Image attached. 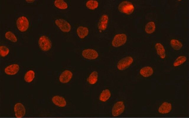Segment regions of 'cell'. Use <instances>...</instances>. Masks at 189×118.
I'll list each match as a JSON object with an SVG mask.
<instances>
[{
    "label": "cell",
    "instance_id": "obj_14",
    "mask_svg": "<svg viewBox=\"0 0 189 118\" xmlns=\"http://www.w3.org/2000/svg\"><path fill=\"white\" fill-rule=\"evenodd\" d=\"M172 108L171 104L167 102H163L158 108L159 112L162 114H166L169 113Z\"/></svg>",
    "mask_w": 189,
    "mask_h": 118
},
{
    "label": "cell",
    "instance_id": "obj_12",
    "mask_svg": "<svg viewBox=\"0 0 189 118\" xmlns=\"http://www.w3.org/2000/svg\"><path fill=\"white\" fill-rule=\"evenodd\" d=\"M51 100L55 105L59 107H64L67 104L65 99L63 97L60 96H54L52 98Z\"/></svg>",
    "mask_w": 189,
    "mask_h": 118
},
{
    "label": "cell",
    "instance_id": "obj_28",
    "mask_svg": "<svg viewBox=\"0 0 189 118\" xmlns=\"http://www.w3.org/2000/svg\"><path fill=\"white\" fill-rule=\"evenodd\" d=\"M35 1V0H26V1L29 3L33 2Z\"/></svg>",
    "mask_w": 189,
    "mask_h": 118
},
{
    "label": "cell",
    "instance_id": "obj_21",
    "mask_svg": "<svg viewBox=\"0 0 189 118\" xmlns=\"http://www.w3.org/2000/svg\"><path fill=\"white\" fill-rule=\"evenodd\" d=\"M171 46L175 50H180L183 47V44L177 39H172L170 41Z\"/></svg>",
    "mask_w": 189,
    "mask_h": 118
},
{
    "label": "cell",
    "instance_id": "obj_5",
    "mask_svg": "<svg viewBox=\"0 0 189 118\" xmlns=\"http://www.w3.org/2000/svg\"><path fill=\"white\" fill-rule=\"evenodd\" d=\"M127 40V36L125 34H118L115 35L113 37L112 45L114 47H119L124 45Z\"/></svg>",
    "mask_w": 189,
    "mask_h": 118
},
{
    "label": "cell",
    "instance_id": "obj_4",
    "mask_svg": "<svg viewBox=\"0 0 189 118\" xmlns=\"http://www.w3.org/2000/svg\"><path fill=\"white\" fill-rule=\"evenodd\" d=\"M133 61V59L131 56L124 57L118 61L117 64V68L120 71L124 70L128 68Z\"/></svg>",
    "mask_w": 189,
    "mask_h": 118
},
{
    "label": "cell",
    "instance_id": "obj_23",
    "mask_svg": "<svg viewBox=\"0 0 189 118\" xmlns=\"http://www.w3.org/2000/svg\"><path fill=\"white\" fill-rule=\"evenodd\" d=\"M35 77V72L32 70H30L26 73L24 76V79L26 82L30 83L33 80Z\"/></svg>",
    "mask_w": 189,
    "mask_h": 118
},
{
    "label": "cell",
    "instance_id": "obj_8",
    "mask_svg": "<svg viewBox=\"0 0 189 118\" xmlns=\"http://www.w3.org/2000/svg\"><path fill=\"white\" fill-rule=\"evenodd\" d=\"M82 56L85 59L88 60H94L97 58L99 56L97 52L92 49H86L82 52Z\"/></svg>",
    "mask_w": 189,
    "mask_h": 118
},
{
    "label": "cell",
    "instance_id": "obj_24",
    "mask_svg": "<svg viewBox=\"0 0 189 118\" xmlns=\"http://www.w3.org/2000/svg\"><path fill=\"white\" fill-rule=\"evenodd\" d=\"M99 5L98 2L94 0H89L86 3V7L89 9L94 10L97 8Z\"/></svg>",
    "mask_w": 189,
    "mask_h": 118
},
{
    "label": "cell",
    "instance_id": "obj_9",
    "mask_svg": "<svg viewBox=\"0 0 189 118\" xmlns=\"http://www.w3.org/2000/svg\"><path fill=\"white\" fill-rule=\"evenodd\" d=\"M14 109L16 117L20 118L24 116L26 113V109L22 104L19 102L16 103Z\"/></svg>",
    "mask_w": 189,
    "mask_h": 118
},
{
    "label": "cell",
    "instance_id": "obj_6",
    "mask_svg": "<svg viewBox=\"0 0 189 118\" xmlns=\"http://www.w3.org/2000/svg\"><path fill=\"white\" fill-rule=\"evenodd\" d=\"M125 109V106L124 102L122 101H118L114 104L112 107V114L115 117L118 116L123 112Z\"/></svg>",
    "mask_w": 189,
    "mask_h": 118
},
{
    "label": "cell",
    "instance_id": "obj_26",
    "mask_svg": "<svg viewBox=\"0 0 189 118\" xmlns=\"http://www.w3.org/2000/svg\"><path fill=\"white\" fill-rule=\"evenodd\" d=\"M6 38L10 41L15 42H17V39L13 32L11 31L6 32L5 35Z\"/></svg>",
    "mask_w": 189,
    "mask_h": 118
},
{
    "label": "cell",
    "instance_id": "obj_19",
    "mask_svg": "<svg viewBox=\"0 0 189 118\" xmlns=\"http://www.w3.org/2000/svg\"><path fill=\"white\" fill-rule=\"evenodd\" d=\"M98 73L96 71H92L88 77L87 81L92 85L95 84L97 82L98 79Z\"/></svg>",
    "mask_w": 189,
    "mask_h": 118
},
{
    "label": "cell",
    "instance_id": "obj_10",
    "mask_svg": "<svg viewBox=\"0 0 189 118\" xmlns=\"http://www.w3.org/2000/svg\"><path fill=\"white\" fill-rule=\"evenodd\" d=\"M109 20V17L107 14H105L102 15L97 24L98 28L100 31H103L106 29Z\"/></svg>",
    "mask_w": 189,
    "mask_h": 118
},
{
    "label": "cell",
    "instance_id": "obj_25",
    "mask_svg": "<svg viewBox=\"0 0 189 118\" xmlns=\"http://www.w3.org/2000/svg\"><path fill=\"white\" fill-rule=\"evenodd\" d=\"M187 60V58L184 55H181L177 57L175 60L173 65L177 67L184 63Z\"/></svg>",
    "mask_w": 189,
    "mask_h": 118
},
{
    "label": "cell",
    "instance_id": "obj_11",
    "mask_svg": "<svg viewBox=\"0 0 189 118\" xmlns=\"http://www.w3.org/2000/svg\"><path fill=\"white\" fill-rule=\"evenodd\" d=\"M73 76L72 73L69 70H65L60 74L59 77L60 81L62 83H68L71 79Z\"/></svg>",
    "mask_w": 189,
    "mask_h": 118
},
{
    "label": "cell",
    "instance_id": "obj_15",
    "mask_svg": "<svg viewBox=\"0 0 189 118\" xmlns=\"http://www.w3.org/2000/svg\"><path fill=\"white\" fill-rule=\"evenodd\" d=\"M140 74L143 77H148L153 74L154 70L153 68L149 66H145L142 68L140 71Z\"/></svg>",
    "mask_w": 189,
    "mask_h": 118
},
{
    "label": "cell",
    "instance_id": "obj_1",
    "mask_svg": "<svg viewBox=\"0 0 189 118\" xmlns=\"http://www.w3.org/2000/svg\"><path fill=\"white\" fill-rule=\"evenodd\" d=\"M118 9L122 13L130 15L133 12L135 7L131 2L125 1H122L119 4Z\"/></svg>",
    "mask_w": 189,
    "mask_h": 118
},
{
    "label": "cell",
    "instance_id": "obj_16",
    "mask_svg": "<svg viewBox=\"0 0 189 118\" xmlns=\"http://www.w3.org/2000/svg\"><path fill=\"white\" fill-rule=\"evenodd\" d=\"M89 30L88 28L83 26L79 27L76 30V32L79 37L81 39H83L88 35Z\"/></svg>",
    "mask_w": 189,
    "mask_h": 118
},
{
    "label": "cell",
    "instance_id": "obj_17",
    "mask_svg": "<svg viewBox=\"0 0 189 118\" xmlns=\"http://www.w3.org/2000/svg\"><path fill=\"white\" fill-rule=\"evenodd\" d=\"M157 53L162 59H164L166 56L165 50L164 46L160 43H157L155 45Z\"/></svg>",
    "mask_w": 189,
    "mask_h": 118
},
{
    "label": "cell",
    "instance_id": "obj_7",
    "mask_svg": "<svg viewBox=\"0 0 189 118\" xmlns=\"http://www.w3.org/2000/svg\"><path fill=\"white\" fill-rule=\"evenodd\" d=\"M55 23L62 32H68L71 29L70 24L66 20L63 19H58L55 21Z\"/></svg>",
    "mask_w": 189,
    "mask_h": 118
},
{
    "label": "cell",
    "instance_id": "obj_27",
    "mask_svg": "<svg viewBox=\"0 0 189 118\" xmlns=\"http://www.w3.org/2000/svg\"><path fill=\"white\" fill-rule=\"evenodd\" d=\"M9 52V48L6 46L1 45L0 46V55L2 57L6 56Z\"/></svg>",
    "mask_w": 189,
    "mask_h": 118
},
{
    "label": "cell",
    "instance_id": "obj_22",
    "mask_svg": "<svg viewBox=\"0 0 189 118\" xmlns=\"http://www.w3.org/2000/svg\"><path fill=\"white\" fill-rule=\"evenodd\" d=\"M54 4L56 7L59 9H66L68 7L67 3L63 0H56Z\"/></svg>",
    "mask_w": 189,
    "mask_h": 118
},
{
    "label": "cell",
    "instance_id": "obj_13",
    "mask_svg": "<svg viewBox=\"0 0 189 118\" xmlns=\"http://www.w3.org/2000/svg\"><path fill=\"white\" fill-rule=\"evenodd\" d=\"M19 69V66L17 64H13L7 66L4 69L5 73L8 75H13L16 74Z\"/></svg>",
    "mask_w": 189,
    "mask_h": 118
},
{
    "label": "cell",
    "instance_id": "obj_18",
    "mask_svg": "<svg viewBox=\"0 0 189 118\" xmlns=\"http://www.w3.org/2000/svg\"><path fill=\"white\" fill-rule=\"evenodd\" d=\"M111 96V93L108 89L103 90L100 94L99 100L100 101L105 102L107 101L110 98Z\"/></svg>",
    "mask_w": 189,
    "mask_h": 118
},
{
    "label": "cell",
    "instance_id": "obj_3",
    "mask_svg": "<svg viewBox=\"0 0 189 118\" xmlns=\"http://www.w3.org/2000/svg\"><path fill=\"white\" fill-rule=\"evenodd\" d=\"M38 44L41 49L44 51L49 50L52 47L51 40L48 37L45 35H42L39 37Z\"/></svg>",
    "mask_w": 189,
    "mask_h": 118
},
{
    "label": "cell",
    "instance_id": "obj_2",
    "mask_svg": "<svg viewBox=\"0 0 189 118\" xmlns=\"http://www.w3.org/2000/svg\"><path fill=\"white\" fill-rule=\"evenodd\" d=\"M18 30L21 32L27 31L29 26V21L28 18L25 16H22L17 18L16 21Z\"/></svg>",
    "mask_w": 189,
    "mask_h": 118
},
{
    "label": "cell",
    "instance_id": "obj_20",
    "mask_svg": "<svg viewBox=\"0 0 189 118\" xmlns=\"http://www.w3.org/2000/svg\"><path fill=\"white\" fill-rule=\"evenodd\" d=\"M156 29V25L154 22L151 21L147 23L145 27V32L148 34H151L154 32Z\"/></svg>",
    "mask_w": 189,
    "mask_h": 118
}]
</instances>
